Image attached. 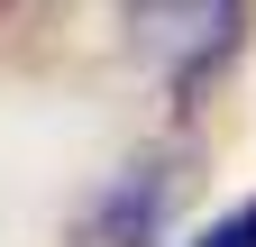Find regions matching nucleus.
<instances>
[{
	"label": "nucleus",
	"mask_w": 256,
	"mask_h": 247,
	"mask_svg": "<svg viewBox=\"0 0 256 247\" xmlns=\"http://www.w3.org/2000/svg\"><path fill=\"white\" fill-rule=\"evenodd\" d=\"M119 10H128V37L165 64L174 101H202V92L238 64L256 0H119Z\"/></svg>",
	"instance_id": "1"
},
{
	"label": "nucleus",
	"mask_w": 256,
	"mask_h": 247,
	"mask_svg": "<svg viewBox=\"0 0 256 247\" xmlns=\"http://www.w3.org/2000/svg\"><path fill=\"white\" fill-rule=\"evenodd\" d=\"M165 210H174V156H138L128 174H110L92 192L74 247H156L165 238Z\"/></svg>",
	"instance_id": "2"
},
{
	"label": "nucleus",
	"mask_w": 256,
	"mask_h": 247,
	"mask_svg": "<svg viewBox=\"0 0 256 247\" xmlns=\"http://www.w3.org/2000/svg\"><path fill=\"white\" fill-rule=\"evenodd\" d=\"M192 247H256V202H238L229 220H210V229L192 238Z\"/></svg>",
	"instance_id": "3"
},
{
	"label": "nucleus",
	"mask_w": 256,
	"mask_h": 247,
	"mask_svg": "<svg viewBox=\"0 0 256 247\" xmlns=\"http://www.w3.org/2000/svg\"><path fill=\"white\" fill-rule=\"evenodd\" d=\"M0 10H10V0H0Z\"/></svg>",
	"instance_id": "4"
}]
</instances>
